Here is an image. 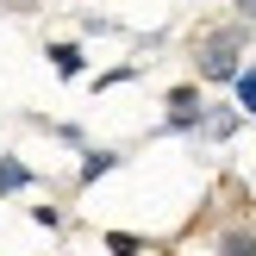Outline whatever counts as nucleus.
<instances>
[{"label":"nucleus","mask_w":256,"mask_h":256,"mask_svg":"<svg viewBox=\"0 0 256 256\" xmlns=\"http://www.w3.org/2000/svg\"><path fill=\"white\" fill-rule=\"evenodd\" d=\"M212 250L219 256H256V225H225V232L212 238Z\"/></svg>","instance_id":"7ed1b4c3"},{"label":"nucleus","mask_w":256,"mask_h":256,"mask_svg":"<svg viewBox=\"0 0 256 256\" xmlns=\"http://www.w3.org/2000/svg\"><path fill=\"white\" fill-rule=\"evenodd\" d=\"M238 19H244V25H256V0H238Z\"/></svg>","instance_id":"1a4fd4ad"},{"label":"nucleus","mask_w":256,"mask_h":256,"mask_svg":"<svg viewBox=\"0 0 256 256\" xmlns=\"http://www.w3.org/2000/svg\"><path fill=\"white\" fill-rule=\"evenodd\" d=\"M25 182H32V169L12 162V156H0V194H12V188H25Z\"/></svg>","instance_id":"423d86ee"},{"label":"nucleus","mask_w":256,"mask_h":256,"mask_svg":"<svg viewBox=\"0 0 256 256\" xmlns=\"http://www.w3.org/2000/svg\"><path fill=\"white\" fill-rule=\"evenodd\" d=\"M194 69H200V82H238V69H244V19L200 32V44H194Z\"/></svg>","instance_id":"f257e3e1"},{"label":"nucleus","mask_w":256,"mask_h":256,"mask_svg":"<svg viewBox=\"0 0 256 256\" xmlns=\"http://www.w3.org/2000/svg\"><path fill=\"white\" fill-rule=\"evenodd\" d=\"M200 125H206V94L194 82L169 88V132H200Z\"/></svg>","instance_id":"f03ea898"},{"label":"nucleus","mask_w":256,"mask_h":256,"mask_svg":"<svg viewBox=\"0 0 256 256\" xmlns=\"http://www.w3.org/2000/svg\"><path fill=\"white\" fill-rule=\"evenodd\" d=\"M50 69H56V75H82V69H88L82 44H50Z\"/></svg>","instance_id":"20e7f679"},{"label":"nucleus","mask_w":256,"mask_h":256,"mask_svg":"<svg viewBox=\"0 0 256 256\" xmlns=\"http://www.w3.org/2000/svg\"><path fill=\"white\" fill-rule=\"evenodd\" d=\"M112 162H119V150H94V156L82 162V188H88V182H100V175H106Z\"/></svg>","instance_id":"0eeeda50"},{"label":"nucleus","mask_w":256,"mask_h":256,"mask_svg":"<svg viewBox=\"0 0 256 256\" xmlns=\"http://www.w3.org/2000/svg\"><path fill=\"white\" fill-rule=\"evenodd\" d=\"M106 250H112V256H144V238H132V232H106Z\"/></svg>","instance_id":"6e6552de"},{"label":"nucleus","mask_w":256,"mask_h":256,"mask_svg":"<svg viewBox=\"0 0 256 256\" xmlns=\"http://www.w3.org/2000/svg\"><path fill=\"white\" fill-rule=\"evenodd\" d=\"M238 112H250V119H256V69H250V62L238 69Z\"/></svg>","instance_id":"39448f33"}]
</instances>
